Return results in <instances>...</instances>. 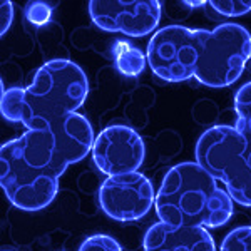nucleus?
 <instances>
[{
  "instance_id": "7",
  "label": "nucleus",
  "mask_w": 251,
  "mask_h": 251,
  "mask_svg": "<svg viewBox=\"0 0 251 251\" xmlns=\"http://www.w3.org/2000/svg\"><path fill=\"white\" fill-rule=\"evenodd\" d=\"M156 201L154 186L143 173L109 176L99 189L100 209L116 221H137Z\"/></svg>"
},
{
  "instance_id": "15",
  "label": "nucleus",
  "mask_w": 251,
  "mask_h": 251,
  "mask_svg": "<svg viewBox=\"0 0 251 251\" xmlns=\"http://www.w3.org/2000/svg\"><path fill=\"white\" fill-rule=\"evenodd\" d=\"M206 3L218 14L226 15V17H238L251 10V0H211Z\"/></svg>"
},
{
  "instance_id": "4",
  "label": "nucleus",
  "mask_w": 251,
  "mask_h": 251,
  "mask_svg": "<svg viewBox=\"0 0 251 251\" xmlns=\"http://www.w3.org/2000/svg\"><path fill=\"white\" fill-rule=\"evenodd\" d=\"M196 163L241 206H251V134L234 126H214L200 136Z\"/></svg>"
},
{
  "instance_id": "16",
  "label": "nucleus",
  "mask_w": 251,
  "mask_h": 251,
  "mask_svg": "<svg viewBox=\"0 0 251 251\" xmlns=\"http://www.w3.org/2000/svg\"><path fill=\"white\" fill-rule=\"evenodd\" d=\"M25 19L29 20L32 25L42 27L50 22L52 19V7L47 5L46 2H29L25 5Z\"/></svg>"
},
{
  "instance_id": "10",
  "label": "nucleus",
  "mask_w": 251,
  "mask_h": 251,
  "mask_svg": "<svg viewBox=\"0 0 251 251\" xmlns=\"http://www.w3.org/2000/svg\"><path fill=\"white\" fill-rule=\"evenodd\" d=\"M50 139L52 149L62 169L82 161L94 146L96 136L91 123L79 112H72L44 126Z\"/></svg>"
},
{
  "instance_id": "3",
  "label": "nucleus",
  "mask_w": 251,
  "mask_h": 251,
  "mask_svg": "<svg viewBox=\"0 0 251 251\" xmlns=\"http://www.w3.org/2000/svg\"><path fill=\"white\" fill-rule=\"evenodd\" d=\"M156 214L176 226L220 228L233 216V200L198 163H179L166 173L157 191Z\"/></svg>"
},
{
  "instance_id": "13",
  "label": "nucleus",
  "mask_w": 251,
  "mask_h": 251,
  "mask_svg": "<svg viewBox=\"0 0 251 251\" xmlns=\"http://www.w3.org/2000/svg\"><path fill=\"white\" fill-rule=\"evenodd\" d=\"M234 111H236L238 131L251 134V82L245 84L234 96Z\"/></svg>"
},
{
  "instance_id": "19",
  "label": "nucleus",
  "mask_w": 251,
  "mask_h": 251,
  "mask_svg": "<svg viewBox=\"0 0 251 251\" xmlns=\"http://www.w3.org/2000/svg\"><path fill=\"white\" fill-rule=\"evenodd\" d=\"M206 2H184V5H189V7H203Z\"/></svg>"
},
{
  "instance_id": "6",
  "label": "nucleus",
  "mask_w": 251,
  "mask_h": 251,
  "mask_svg": "<svg viewBox=\"0 0 251 251\" xmlns=\"http://www.w3.org/2000/svg\"><path fill=\"white\" fill-rule=\"evenodd\" d=\"M209 30L184 25L163 27L148 44V66L166 82H183L194 77Z\"/></svg>"
},
{
  "instance_id": "20",
  "label": "nucleus",
  "mask_w": 251,
  "mask_h": 251,
  "mask_svg": "<svg viewBox=\"0 0 251 251\" xmlns=\"http://www.w3.org/2000/svg\"><path fill=\"white\" fill-rule=\"evenodd\" d=\"M3 251H7V250H3Z\"/></svg>"
},
{
  "instance_id": "11",
  "label": "nucleus",
  "mask_w": 251,
  "mask_h": 251,
  "mask_svg": "<svg viewBox=\"0 0 251 251\" xmlns=\"http://www.w3.org/2000/svg\"><path fill=\"white\" fill-rule=\"evenodd\" d=\"M144 251H216L213 236L201 226L156 223L144 234Z\"/></svg>"
},
{
  "instance_id": "1",
  "label": "nucleus",
  "mask_w": 251,
  "mask_h": 251,
  "mask_svg": "<svg viewBox=\"0 0 251 251\" xmlns=\"http://www.w3.org/2000/svg\"><path fill=\"white\" fill-rule=\"evenodd\" d=\"M89 92L84 71L67 59L42 64L30 86L3 89L0 99L2 116L27 129H42L50 121L77 112Z\"/></svg>"
},
{
  "instance_id": "8",
  "label": "nucleus",
  "mask_w": 251,
  "mask_h": 251,
  "mask_svg": "<svg viewBox=\"0 0 251 251\" xmlns=\"http://www.w3.org/2000/svg\"><path fill=\"white\" fill-rule=\"evenodd\" d=\"M89 15L99 29L127 37H144L156 30L161 20L157 0H92Z\"/></svg>"
},
{
  "instance_id": "18",
  "label": "nucleus",
  "mask_w": 251,
  "mask_h": 251,
  "mask_svg": "<svg viewBox=\"0 0 251 251\" xmlns=\"http://www.w3.org/2000/svg\"><path fill=\"white\" fill-rule=\"evenodd\" d=\"M12 20H14V3L9 0H3L0 5V35H3L7 30L10 29Z\"/></svg>"
},
{
  "instance_id": "14",
  "label": "nucleus",
  "mask_w": 251,
  "mask_h": 251,
  "mask_svg": "<svg viewBox=\"0 0 251 251\" xmlns=\"http://www.w3.org/2000/svg\"><path fill=\"white\" fill-rule=\"evenodd\" d=\"M220 251H251V226H240L229 231Z\"/></svg>"
},
{
  "instance_id": "12",
  "label": "nucleus",
  "mask_w": 251,
  "mask_h": 251,
  "mask_svg": "<svg viewBox=\"0 0 251 251\" xmlns=\"http://www.w3.org/2000/svg\"><path fill=\"white\" fill-rule=\"evenodd\" d=\"M112 59L114 67L124 77H137L144 72L148 66V57L141 49L127 42V40H117L112 46Z\"/></svg>"
},
{
  "instance_id": "2",
  "label": "nucleus",
  "mask_w": 251,
  "mask_h": 251,
  "mask_svg": "<svg viewBox=\"0 0 251 251\" xmlns=\"http://www.w3.org/2000/svg\"><path fill=\"white\" fill-rule=\"evenodd\" d=\"M0 183L7 200L22 211H40L55 200L59 177L66 173L47 131L27 129L0 149Z\"/></svg>"
},
{
  "instance_id": "5",
  "label": "nucleus",
  "mask_w": 251,
  "mask_h": 251,
  "mask_svg": "<svg viewBox=\"0 0 251 251\" xmlns=\"http://www.w3.org/2000/svg\"><path fill=\"white\" fill-rule=\"evenodd\" d=\"M250 59V32L240 24H221L209 30L194 79L206 87H228L241 77Z\"/></svg>"
},
{
  "instance_id": "17",
  "label": "nucleus",
  "mask_w": 251,
  "mask_h": 251,
  "mask_svg": "<svg viewBox=\"0 0 251 251\" xmlns=\"http://www.w3.org/2000/svg\"><path fill=\"white\" fill-rule=\"evenodd\" d=\"M79 251H123V248L107 234H92L82 241Z\"/></svg>"
},
{
  "instance_id": "9",
  "label": "nucleus",
  "mask_w": 251,
  "mask_h": 251,
  "mask_svg": "<svg viewBox=\"0 0 251 251\" xmlns=\"http://www.w3.org/2000/svg\"><path fill=\"white\" fill-rule=\"evenodd\" d=\"M146 157L144 141L129 126H109L96 136L92 146V159L102 174L136 173L143 166Z\"/></svg>"
}]
</instances>
